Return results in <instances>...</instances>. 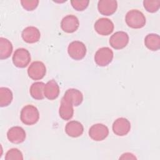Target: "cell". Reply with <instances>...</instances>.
<instances>
[{
	"mask_svg": "<svg viewBox=\"0 0 160 160\" xmlns=\"http://www.w3.org/2000/svg\"><path fill=\"white\" fill-rule=\"evenodd\" d=\"M89 3L88 0H72L71 4L72 8L78 11H82L86 9Z\"/></svg>",
	"mask_w": 160,
	"mask_h": 160,
	"instance_id": "cell-25",
	"label": "cell"
},
{
	"mask_svg": "<svg viewBox=\"0 0 160 160\" xmlns=\"http://www.w3.org/2000/svg\"><path fill=\"white\" fill-rule=\"evenodd\" d=\"M20 118L22 122L26 125L31 126L35 124L39 119V111L33 105H26L21 111Z\"/></svg>",
	"mask_w": 160,
	"mask_h": 160,
	"instance_id": "cell-1",
	"label": "cell"
},
{
	"mask_svg": "<svg viewBox=\"0 0 160 160\" xmlns=\"http://www.w3.org/2000/svg\"><path fill=\"white\" fill-rule=\"evenodd\" d=\"M65 132L70 137L78 138L81 136L84 132L82 124L77 121H71L65 126Z\"/></svg>",
	"mask_w": 160,
	"mask_h": 160,
	"instance_id": "cell-16",
	"label": "cell"
},
{
	"mask_svg": "<svg viewBox=\"0 0 160 160\" xmlns=\"http://www.w3.org/2000/svg\"><path fill=\"white\" fill-rule=\"evenodd\" d=\"M13 99L11 90L6 87L0 88V106L6 107L9 106Z\"/></svg>",
	"mask_w": 160,
	"mask_h": 160,
	"instance_id": "cell-22",
	"label": "cell"
},
{
	"mask_svg": "<svg viewBox=\"0 0 160 160\" xmlns=\"http://www.w3.org/2000/svg\"><path fill=\"white\" fill-rule=\"evenodd\" d=\"M113 132L119 136H124L131 130V123L126 118H119L116 119L112 124Z\"/></svg>",
	"mask_w": 160,
	"mask_h": 160,
	"instance_id": "cell-10",
	"label": "cell"
},
{
	"mask_svg": "<svg viewBox=\"0 0 160 160\" xmlns=\"http://www.w3.org/2000/svg\"><path fill=\"white\" fill-rule=\"evenodd\" d=\"M38 0H22L21 4L22 8L26 11H33L35 9L39 4Z\"/></svg>",
	"mask_w": 160,
	"mask_h": 160,
	"instance_id": "cell-26",
	"label": "cell"
},
{
	"mask_svg": "<svg viewBox=\"0 0 160 160\" xmlns=\"http://www.w3.org/2000/svg\"><path fill=\"white\" fill-rule=\"evenodd\" d=\"M125 21L129 27L133 29H140L145 26L146 18L141 11L138 9H132L126 13Z\"/></svg>",
	"mask_w": 160,
	"mask_h": 160,
	"instance_id": "cell-2",
	"label": "cell"
},
{
	"mask_svg": "<svg viewBox=\"0 0 160 160\" xmlns=\"http://www.w3.org/2000/svg\"><path fill=\"white\" fill-rule=\"evenodd\" d=\"M22 39L27 43L37 42L41 38L39 30L34 26H28L23 29L21 33Z\"/></svg>",
	"mask_w": 160,
	"mask_h": 160,
	"instance_id": "cell-14",
	"label": "cell"
},
{
	"mask_svg": "<svg viewBox=\"0 0 160 160\" xmlns=\"http://www.w3.org/2000/svg\"><path fill=\"white\" fill-rule=\"evenodd\" d=\"M143 6L145 9L149 12H157L160 8L159 0H144L143 1Z\"/></svg>",
	"mask_w": 160,
	"mask_h": 160,
	"instance_id": "cell-23",
	"label": "cell"
},
{
	"mask_svg": "<svg viewBox=\"0 0 160 160\" xmlns=\"http://www.w3.org/2000/svg\"><path fill=\"white\" fill-rule=\"evenodd\" d=\"M59 114L63 120L68 121L71 119L74 114L73 105L62 98L59 109Z\"/></svg>",
	"mask_w": 160,
	"mask_h": 160,
	"instance_id": "cell-18",
	"label": "cell"
},
{
	"mask_svg": "<svg viewBox=\"0 0 160 160\" xmlns=\"http://www.w3.org/2000/svg\"><path fill=\"white\" fill-rule=\"evenodd\" d=\"M45 84L43 82H35L30 87L29 92L32 98L36 100H42L44 98V88Z\"/></svg>",
	"mask_w": 160,
	"mask_h": 160,
	"instance_id": "cell-21",
	"label": "cell"
},
{
	"mask_svg": "<svg viewBox=\"0 0 160 160\" xmlns=\"http://www.w3.org/2000/svg\"><path fill=\"white\" fill-rule=\"evenodd\" d=\"M26 134L24 129L20 126H13L7 132L8 139L14 144H20L24 141Z\"/></svg>",
	"mask_w": 160,
	"mask_h": 160,
	"instance_id": "cell-12",
	"label": "cell"
},
{
	"mask_svg": "<svg viewBox=\"0 0 160 160\" xmlns=\"http://www.w3.org/2000/svg\"><path fill=\"white\" fill-rule=\"evenodd\" d=\"M6 160H22L23 156L20 150L17 148H12L8 151L5 156Z\"/></svg>",
	"mask_w": 160,
	"mask_h": 160,
	"instance_id": "cell-24",
	"label": "cell"
},
{
	"mask_svg": "<svg viewBox=\"0 0 160 160\" xmlns=\"http://www.w3.org/2000/svg\"><path fill=\"white\" fill-rule=\"evenodd\" d=\"M146 47L151 51H156L160 49V38L157 34H149L144 38Z\"/></svg>",
	"mask_w": 160,
	"mask_h": 160,
	"instance_id": "cell-20",
	"label": "cell"
},
{
	"mask_svg": "<svg viewBox=\"0 0 160 160\" xmlns=\"http://www.w3.org/2000/svg\"><path fill=\"white\" fill-rule=\"evenodd\" d=\"M118 8V2L115 0H100L98 3L99 12L104 16L113 14Z\"/></svg>",
	"mask_w": 160,
	"mask_h": 160,
	"instance_id": "cell-13",
	"label": "cell"
},
{
	"mask_svg": "<svg viewBox=\"0 0 160 160\" xmlns=\"http://www.w3.org/2000/svg\"><path fill=\"white\" fill-rule=\"evenodd\" d=\"M28 74L29 77L32 80H40L42 79L46 74V66L41 61H34L29 66Z\"/></svg>",
	"mask_w": 160,
	"mask_h": 160,
	"instance_id": "cell-6",
	"label": "cell"
},
{
	"mask_svg": "<svg viewBox=\"0 0 160 160\" xmlns=\"http://www.w3.org/2000/svg\"><path fill=\"white\" fill-rule=\"evenodd\" d=\"M12 44L6 38H0V59H6L10 57L12 52Z\"/></svg>",
	"mask_w": 160,
	"mask_h": 160,
	"instance_id": "cell-19",
	"label": "cell"
},
{
	"mask_svg": "<svg viewBox=\"0 0 160 160\" xmlns=\"http://www.w3.org/2000/svg\"><path fill=\"white\" fill-rule=\"evenodd\" d=\"M86 47L85 44L79 41L71 42L68 47V52L69 56L74 60H81L83 59L86 54Z\"/></svg>",
	"mask_w": 160,
	"mask_h": 160,
	"instance_id": "cell-4",
	"label": "cell"
},
{
	"mask_svg": "<svg viewBox=\"0 0 160 160\" xmlns=\"http://www.w3.org/2000/svg\"><path fill=\"white\" fill-rule=\"evenodd\" d=\"M113 52L108 47L99 49L94 55V61L99 66H106L113 59Z\"/></svg>",
	"mask_w": 160,
	"mask_h": 160,
	"instance_id": "cell-5",
	"label": "cell"
},
{
	"mask_svg": "<svg viewBox=\"0 0 160 160\" xmlns=\"http://www.w3.org/2000/svg\"><path fill=\"white\" fill-rule=\"evenodd\" d=\"M121 159H136V157L130 152H126L123 154H122L121 157L119 158Z\"/></svg>",
	"mask_w": 160,
	"mask_h": 160,
	"instance_id": "cell-27",
	"label": "cell"
},
{
	"mask_svg": "<svg viewBox=\"0 0 160 160\" xmlns=\"http://www.w3.org/2000/svg\"><path fill=\"white\" fill-rule=\"evenodd\" d=\"M12 60L14 65L17 68H24L31 61V54L26 49L18 48L14 51Z\"/></svg>",
	"mask_w": 160,
	"mask_h": 160,
	"instance_id": "cell-3",
	"label": "cell"
},
{
	"mask_svg": "<svg viewBox=\"0 0 160 160\" xmlns=\"http://www.w3.org/2000/svg\"><path fill=\"white\" fill-rule=\"evenodd\" d=\"M129 42V36L124 31H118L114 33L109 39L111 46L115 49H121L125 48Z\"/></svg>",
	"mask_w": 160,
	"mask_h": 160,
	"instance_id": "cell-8",
	"label": "cell"
},
{
	"mask_svg": "<svg viewBox=\"0 0 160 160\" xmlns=\"http://www.w3.org/2000/svg\"><path fill=\"white\" fill-rule=\"evenodd\" d=\"M79 26L78 18L72 14L67 15L64 17L61 22L62 30L67 33H72L78 30Z\"/></svg>",
	"mask_w": 160,
	"mask_h": 160,
	"instance_id": "cell-11",
	"label": "cell"
},
{
	"mask_svg": "<svg viewBox=\"0 0 160 160\" xmlns=\"http://www.w3.org/2000/svg\"><path fill=\"white\" fill-rule=\"evenodd\" d=\"M95 31L100 35L108 36L114 31V26L111 20L108 18H102L98 19L94 24Z\"/></svg>",
	"mask_w": 160,
	"mask_h": 160,
	"instance_id": "cell-9",
	"label": "cell"
},
{
	"mask_svg": "<svg viewBox=\"0 0 160 160\" xmlns=\"http://www.w3.org/2000/svg\"><path fill=\"white\" fill-rule=\"evenodd\" d=\"M44 94L49 100H54L59 96V87L55 80L51 79L45 84Z\"/></svg>",
	"mask_w": 160,
	"mask_h": 160,
	"instance_id": "cell-17",
	"label": "cell"
},
{
	"mask_svg": "<svg viewBox=\"0 0 160 160\" xmlns=\"http://www.w3.org/2000/svg\"><path fill=\"white\" fill-rule=\"evenodd\" d=\"M62 98L71 103L73 106H78L83 101V95L79 90L71 88L65 92Z\"/></svg>",
	"mask_w": 160,
	"mask_h": 160,
	"instance_id": "cell-15",
	"label": "cell"
},
{
	"mask_svg": "<svg viewBox=\"0 0 160 160\" xmlns=\"http://www.w3.org/2000/svg\"><path fill=\"white\" fill-rule=\"evenodd\" d=\"M89 136L94 141H101L105 139L109 134L108 128L101 123L93 124L89 129Z\"/></svg>",
	"mask_w": 160,
	"mask_h": 160,
	"instance_id": "cell-7",
	"label": "cell"
}]
</instances>
